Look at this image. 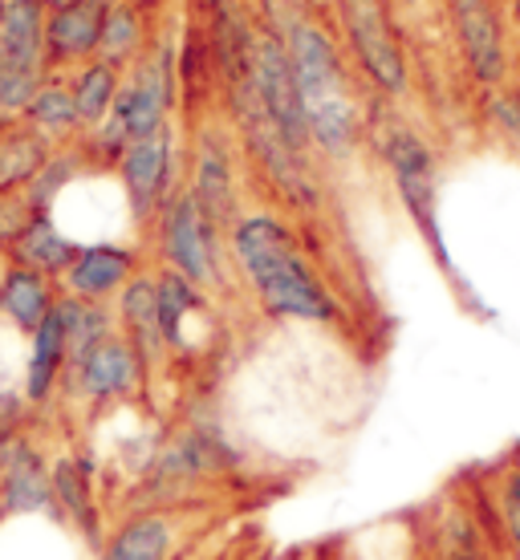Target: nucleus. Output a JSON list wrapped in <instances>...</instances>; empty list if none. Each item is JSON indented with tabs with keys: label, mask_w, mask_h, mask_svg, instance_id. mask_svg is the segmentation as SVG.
I'll return each mask as SVG.
<instances>
[{
	"label": "nucleus",
	"mask_w": 520,
	"mask_h": 560,
	"mask_svg": "<svg viewBox=\"0 0 520 560\" xmlns=\"http://www.w3.org/2000/svg\"><path fill=\"white\" fill-rule=\"evenodd\" d=\"M228 260L253 305L273 322L334 325L342 322V305L325 284L310 253L301 248L289 220L277 211H244L228 232Z\"/></svg>",
	"instance_id": "obj_1"
},
{
	"label": "nucleus",
	"mask_w": 520,
	"mask_h": 560,
	"mask_svg": "<svg viewBox=\"0 0 520 560\" xmlns=\"http://www.w3.org/2000/svg\"><path fill=\"white\" fill-rule=\"evenodd\" d=\"M285 49H289L313 154L334 163L350 159L366 139V106L358 98L338 37L313 13H293L285 21Z\"/></svg>",
	"instance_id": "obj_2"
},
{
	"label": "nucleus",
	"mask_w": 520,
	"mask_h": 560,
	"mask_svg": "<svg viewBox=\"0 0 520 560\" xmlns=\"http://www.w3.org/2000/svg\"><path fill=\"white\" fill-rule=\"evenodd\" d=\"M151 232V253H155V268H171L199 284L204 293H220L228 284V236L211 224L204 208L187 196L183 187L180 196L171 199L167 208L155 215Z\"/></svg>",
	"instance_id": "obj_3"
},
{
	"label": "nucleus",
	"mask_w": 520,
	"mask_h": 560,
	"mask_svg": "<svg viewBox=\"0 0 520 560\" xmlns=\"http://www.w3.org/2000/svg\"><path fill=\"white\" fill-rule=\"evenodd\" d=\"M232 463L236 459L228 439L211 422H187L175 434L159 439L147 471L135 479V491H139L135 508H180L187 491L224 476Z\"/></svg>",
	"instance_id": "obj_4"
},
{
	"label": "nucleus",
	"mask_w": 520,
	"mask_h": 560,
	"mask_svg": "<svg viewBox=\"0 0 520 560\" xmlns=\"http://www.w3.org/2000/svg\"><path fill=\"white\" fill-rule=\"evenodd\" d=\"M151 386V374L142 358L135 353L123 334L106 337L102 346L85 353L82 362H73L61 382V402L57 407L82 410L85 419H102L111 410H123L130 402H139Z\"/></svg>",
	"instance_id": "obj_5"
},
{
	"label": "nucleus",
	"mask_w": 520,
	"mask_h": 560,
	"mask_svg": "<svg viewBox=\"0 0 520 560\" xmlns=\"http://www.w3.org/2000/svg\"><path fill=\"white\" fill-rule=\"evenodd\" d=\"M379 154L382 163H386L394 191H398V203L407 208V215L415 220L423 240L431 244V253L443 265H451L443 232H439V167L431 142L423 139L415 127H407V122H386L379 130Z\"/></svg>",
	"instance_id": "obj_6"
},
{
	"label": "nucleus",
	"mask_w": 520,
	"mask_h": 560,
	"mask_svg": "<svg viewBox=\"0 0 520 560\" xmlns=\"http://www.w3.org/2000/svg\"><path fill=\"white\" fill-rule=\"evenodd\" d=\"M45 9L42 0H4L0 13V118L16 122L33 94L49 78L45 54Z\"/></svg>",
	"instance_id": "obj_7"
},
{
	"label": "nucleus",
	"mask_w": 520,
	"mask_h": 560,
	"mask_svg": "<svg viewBox=\"0 0 520 560\" xmlns=\"http://www.w3.org/2000/svg\"><path fill=\"white\" fill-rule=\"evenodd\" d=\"M175 106H180V61H175V49L163 42H151V49L123 73V90L114 98V110L102 122H111L123 139L135 142L171 127Z\"/></svg>",
	"instance_id": "obj_8"
},
{
	"label": "nucleus",
	"mask_w": 520,
	"mask_h": 560,
	"mask_svg": "<svg viewBox=\"0 0 520 560\" xmlns=\"http://www.w3.org/2000/svg\"><path fill=\"white\" fill-rule=\"evenodd\" d=\"M180 130L175 122L163 127L159 135H147V139H135L123 151L118 167H114V179L123 187V203H127L130 224L147 232L155 224V215L167 208L171 199L183 191L180 183Z\"/></svg>",
	"instance_id": "obj_9"
},
{
	"label": "nucleus",
	"mask_w": 520,
	"mask_h": 560,
	"mask_svg": "<svg viewBox=\"0 0 520 560\" xmlns=\"http://www.w3.org/2000/svg\"><path fill=\"white\" fill-rule=\"evenodd\" d=\"M338 21L346 49H350L354 66L362 70L366 82L374 85L379 94H386V98L407 94V54H403V42H398V28L391 21L386 0H338Z\"/></svg>",
	"instance_id": "obj_10"
},
{
	"label": "nucleus",
	"mask_w": 520,
	"mask_h": 560,
	"mask_svg": "<svg viewBox=\"0 0 520 560\" xmlns=\"http://www.w3.org/2000/svg\"><path fill=\"white\" fill-rule=\"evenodd\" d=\"M187 196L196 199L204 215L220 232H232L244 208H240V142L236 130L220 118H204L192 147V171H187Z\"/></svg>",
	"instance_id": "obj_11"
},
{
	"label": "nucleus",
	"mask_w": 520,
	"mask_h": 560,
	"mask_svg": "<svg viewBox=\"0 0 520 560\" xmlns=\"http://www.w3.org/2000/svg\"><path fill=\"white\" fill-rule=\"evenodd\" d=\"M49 463L54 455L37 434V422L0 431V508H4L9 524L13 520H54Z\"/></svg>",
	"instance_id": "obj_12"
},
{
	"label": "nucleus",
	"mask_w": 520,
	"mask_h": 560,
	"mask_svg": "<svg viewBox=\"0 0 520 560\" xmlns=\"http://www.w3.org/2000/svg\"><path fill=\"white\" fill-rule=\"evenodd\" d=\"M102 463L90 447H61L49 463L54 483V520L57 528L78 536L85 548L99 552L106 524H102V491H99Z\"/></svg>",
	"instance_id": "obj_13"
},
{
	"label": "nucleus",
	"mask_w": 520,
	"mask_h": 560,
	"mask_svg": "<svg viewBox=\"0 0 520 560\" xmlns=\"http://www.w3.org/2000/svg\"><path fill=\"white\" fill-rule=\"evenodd\" d=\"M142 272V248L118 244V240H82V248L57 280L61 293L94 305H114V296L127 289L130 280Z\"/></svg>",
	"instance_id": "obj_14"
},
{
	"label": "nucleus",
	"mask_w": 520,
	"mask_h": 560,
	"mask_svg": "<svg viewBox=\"0 0 520 560\" xmlns=\"http://www.w3.org/2000/svg\"><path fill=\"white\" fill-rule=\"evenodd\" d=\"M448 13L472 82L496 90L508 78V42L496 4L493 0H448Z\"/></svg>",
	"instance_id": "obj_15"
},
{
	"label": "nucleus",
	"mask_w": 520,
	"mask_h": 560,
	"mask_svg": "<svg viewBox=\"0 0 520 560\" xmlns=\"http://www.w3.org/2000/svg\"><path fill=\"white\" fill-rule=\"evenodd\" d=\"M183 536L180 508H130L102 536L94 560H175Z\"/></svg>",
	"instance_id": "obj_16"
},
{
	"label": "nucleus",
	"mask_w": 520,
	"mask_h": 560,
	"mask_svg": "<svg viewBox=\"0 0 520 560\" xmlns=\"http://www.w3.org/2000/svg\"><path fill=\"white\" fill-rule=\"evenodd\" d=\"M25 370H21V394L33 419H42L61 402V382L70 365V346H66V325L57 317V308L45 317V325L33 337H25Z\"/></svg>",
	"instance_id": "obj_17"
},
{
	"label": "nucleus",
	"mask_w": 520,
	"mask_h": 560,
	"mask_svg": "<svg viewBox=\"0 0 520 560\" xmlns=\"http://www.w3.org/2000/svg\"><path fill=\"white\" fill-rule=\"evenodd\" d=\"M111 0H70L61 9H49L45 16V54H49V70L70 73L82 61L99 57L102 21H106Z\"/></svg>",
	"instance_id": "obj_18"
},
{
	"label": "nucleus",
	"mask_w": 520,
	"mask_h": 560,
	"mask_svg": "<svg viewBox=\"0 0 520 560\" xmlns=\"http://www.w3.org/2000/svg\"><path fill=\"white\" fill-rule=\"evenodd\" d=\"M151 272H155V308L163 350H167V358H187L196 350L192 325L211 317V296L187 277L171 272V268H151Z\"/></svg>",
	"instance_id": "obj_19"
},
{
	"label": "nucleus",
	"mask_w": 520,
	"mask_h": 560,
	"mask_svg": "<svg viewBox=\"0 0 520 560\" xmlns=\"http://www.w3.org/2000/svg\"><path fill=\"white\" fill-rule=\"evenodd\" d=\"M114 322H118V334L127 337L130 346H135V353L142 358L147 374L155 378L159 365H167V350H163V334H159L155 272L151 268H142L139 277L114 296Z\"/></svg>",
	"instance_id": "obj_20"
},
{
	"label": "nucleus",
	"mask_w": 520,
	"mask_h": 560,
	"mask_svg": "<svg viewBox=\"0 0 520 560\" xmlns=\"http://www.w3.org/2000/svg\"><path fill=\"white\" fill-rule=\"evenodd\" d=\"M61 301V284L33 268L9 265L0 277V322L9 325L13 334L33 337L45 325V317Z\"/></svg>",
	"instance_id": "obj_21"
},
{
	"label": "nucleus",
	"mask_w": 520,
	"mask_h": 560,
	"mask_svg": "<svg viewBox=\"0 0 520 560\" xmlns=\"http://www.w3.org/2000/svg\"><path fill=\"white\" fill-rule=\"evenodd\" d=\"M78 248L82 244L61 228L57 215H33L25 224V232L16 236V244L9 248V265L33 268V272H42L49 280H61L66 268L73 265Z\"/></svg>",
	"instance_id": "obj_22"
},
{
	"label": "nucleus",
	"mask_w": 520,
	"mask_h": 560,
	"mask_svg": "<svg viewBox=\"0 0 520 560\" xmlns=\"http://www.w3.org/2000/svg\"><path fill=\"white\" fill-rule=\"evenodd\" d=\"M21 122L33 127L49 147H73L82 139V118L73 106L70 73H49L42 82V90L33 94L28 110L21 114Z\"/></svg>",
	"instance_id": "obj_23"
},
{
	"label": "nucleus",
	"mask_w": 520,
	"mask_h": 560,
	"mask_svg": "<svg viewBox=\"0 0 520 560\" xmlns=\"http://www.w3.org/2000/svg\"><path fill=\"white\" fill-rule=\"evenodd\" d=\"M151 42L155 37H151V25H147V9L130 4V0H111L106 21H102V42H99L102 61H111V66H118V70L127 73L151 49Z\"/></svg>",
	"instance_id": "obj_24"
},
{
	"label": "nucleus",
	"mask_w": 520,
	"mask_h": 560,
	"mask_svg": "<svg viewBox=\"0 0 520 560\" xmlns=\"http://www.w3.org/2000/svg\"><path fill=\"white\" fill-rule=\"evenodd\" d=\"M57 147L37 135L33 127H25L21 118L9 122V127L0 130V196H16V191H25L33 175L49 163V154Z\"/></svg>",
	"instance_id": "obj_25"
},
{
	"label": "nucleus",
	"mask_w": 520,
	"mask_h": 560,
	"mask_svg": "<svg viewBox=\"0 0 520 560\" xmlns=\"http://www.w3.org/2000/svg\"><path fill=\"white\" fill-rule=\"evenodd\" d=\"M70 90H73V106H78V118H82V135L94 130L114 110V98L123 90V70L102 61V57H90L78 70H70Z\"/></svg>",
	"instance_id": "obj_26"
},
{
	"label": "nucleus",
	"mask_w": 520,
	"mask_h": 560,
	"mask_svg": "<svg viewBox=\"0 0 520 560\" xmlns=\"http://www.w3.org/2000/svg\"><path fill=\"white\" fill-rule=\"evenodd\" d=\"M57 317L66 325V346H70V365L82 362L85 353L102 346L106 337L118 334V322H114V305H94V301H78V296H66L57 301ZM66 365V370H70Z\"/></svg>",
	"instance_id": "obj_27"
},
{
	"label": "nucleus",
	"mask_w": 520,
	"mask_h": 560,
	"mask_svg": "<svg viewBox=\"0 0 520 560\" xmlns=\"http://www.w3.org/2000/svg\"><path fill=\"white\" fill-rule=\"evenodd\" d=\"M493 508H496V524H500L508 548L517 552L520 548V455L500 463L496 483H493Z\"/></svg>",
	"instance_id": "obj_28"
},
{
	"label": "nucleus",
	"mask_w": 520,
	"mask_h": 560,
	"mask_svg": "<svg viewBox=\"0 0 520 560\" xmlns=\"http://www.w3.org/2000/svg\"><path fill=\"white\" fill-rule=\"evenodd\" d=\"M439 560H488L479 524L460 508L439 520Z\"/></svg>",
	"instance_id": "obj_29"
},
{
	"label": "nucleus",
	"mask_w": 520,
	"mask_h": 560,
	"mask_svg": "<svg viewBox=\"0 0 520 560\" xmlns=\"http://www.w3.org/2000/svg\"><path fill=\"white\" fill-rule=\"evenodd\" d=\"M21 370H25V358L21 362H4V353H0V431L37 422L33 410L25 407V394H21Z\"/></svg>",
	"instance_id": "obj_30"
},
{
	"label": "nucleus",
	"mask_w": 520,
	"mask_h": 560,
	"mask_svg": "<svg viewBox=\"0 0 520 560\" xmlns=\"http://www.w3.org/2000/svg\"><path fill=\"white\" fill-rule=\"evenodd\" d=\"M488 118L512 147H520V94L517 90H493L488 94Z\"/></svg>",
	"instance_id": "obj_31"
},
{
	"label": "nucleus",
	"mask_w": 520,
	"mask_h": 560,
	"mask_svg": "<svg viewBox=\"0 0 520 560\" xmlns=\"http://www.w3.org/2000/svg\"><path fill=\"white\" fill-rule=\"evenodd\" d=\"M28 220H33V211H28L21 191H16V196H0V253L9 256V248H13L16 236L25 232Z\"/></svg>",
	"instance_id": "obj_32"
},
{
	"label": "nucleus",
	"mask_w": 520,
	"mask_h": 560,
	"mask_svg": "<svg viewBox=\"0 0 520 560\" xmlns=\"http://www.w3.org/2000/svg\"><path fill=\"white\" fill-rule=\"evenodd\" d=\"M45 9H61V4H70V0H42Z\"/></svg>",
	"instance_id": "obj_33"
},
{
	"label": "nucleus",
	"mask_w": 520,
	"mask_h": 560,
	"mask_svg": "<svg viewBox=\"0 0 520 560\" xmlns=\"http://www.w3.org/2000/svg\"><path fill=\"white\" fill-rule=\"evenodd\" d=\"M4 268H9V256L0 253V277H4Z\"/></svg>",
	"instance_id": "obj_34"
},
{
	"label": "nucleus",
	"mask_w": 520,
	"mask_h": 560,
	"mask_svg": "<svg viewBox=\"0 0 520 560\" xmlns=\"http://www.w3.org/2000/svg\"><path fill=\"white\" fill-rule=\"evenodd\" d=\"M4 524H9V520H4V508H0V528H4Z\"/></svg>",
	"instance_id": "obj_35"
},
{
	"label": "nucleus",
	"mask_w": 520,
	"mask_h": 560,
	"mask_svg": "<svg viewBox=\"0 0 520 560\" xmlns=\"http://www.w3.org/2000/svg\"><path fill=\"white\" fill-rule=\"evenodd\" d=\"M4 127H9V118H0V130H4Z\"/></svg>",
	"instance_id": "obj_36"
},
{
	"label": "nucleus",
	"mask_w": 520,
	"mask_h": 560,
	"mask_svg": "<svg viewBox=\"0 0 520 560\" xmlns=\"http://www.w3.org/2000/svg\"><path fill=\"white\" fill-rule=\"evenodd\" d=\"M512 557H517V560H520V548H517V552H512Z\"/></svg>",
	"instance_id": "obj_37"
},
{
	"label": "nucleus",
	"mask_w": 520,
	"mask_h": 560,
	"mask_svg": "<svg viewBox=\"0 0 520 560\" xmlns=\"http://www.w3.org/2000/svg\"><path fill=\"white\" fill-rule=\"evenodd\" d=\"M0 13H4V0H0Z\"/></svg>",
	"instance_id": "obj_38"
}]
</instances>
